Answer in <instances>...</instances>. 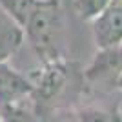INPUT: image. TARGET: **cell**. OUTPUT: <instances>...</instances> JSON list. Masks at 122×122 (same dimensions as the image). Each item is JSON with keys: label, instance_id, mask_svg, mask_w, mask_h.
Instances as JSON below:
<instances>
[{"label": "cell", "instance_id": "9a60e30c", "mask_svg": "<svg viewBox=\"0 0 122 122\" xmlns=\"http://www.w3.org/2000/svg\"><path fill=\"white\" fill-rule=\"evenodd\" d=\"M120 2H122V0H120Z\"/></svg>", "mask_w": 122, "mask_h": 122}, {"label": "cell", "instance_id": "52a82bcc", "mask_svg": "<svg viewBox=\"0 0 122 122\" xmlns=\"http://www.w3.org/2000/svg\"><path fill=\"white\" fill-rule=\"evenodd\" d=\"M36 5H38V0H0V9L15 22H18L22 27H25Z\"/></svg>", "mask_w": 122, "mask_h": 122}, {"label": "cell", "instance_id": "6da1fadb", "mask_svg": "<svg viewBox=\"0 0 122 122\" xmlns=\"http://www.w3.org/2000/svg\"><path fill=\"white\" fill-rule=\"evenodd\" d=\"M25 38L36 53L47 60H56V46L62 33V9L58 0H38L36 9L24 27Z\"/></svg>", "mask_w": 122, "mask_h": 122}, {"label": "cell", "instance_id": "4fadbf2b", "mask_svg": "<svg viewBox=\"0 0 122 122\" xmlns=\"http://www.w3.org/2000/svg\"><path fill=\"white\" fill-rule=\"evenodd\" d=\"M120 115H122V106H120Z\"/></svg>", "mask_w": 122, "mask_h": 122}, {"label": "cell", "instance_id": "3957f363", "mask_svg": "<svg viewBox=\"0 0 122 122\" xmlns=\"http://www.w3.org/2000/svg\"><path fill=\"white\" fill-rule=\"evenodd\" d=\"M33 97V82L7 62L0 64V104L29 100Z\"/></svg>", "mask_w": 122, "mask_h": 122}, {"label": "cell", "instance_id": "277c9868", "mask_svg": "<svg viewBox=\"0 0 122 122\" xmlns=\"http://www.w3.org/2000/svg\"><path fill=\"white\" fill-rule=\"evenodd\" d=\"M122 71V47L113 49H98L93 62L86 69V78L91 82H102V80H115Z\"/></svg>", "mask_w": 122, "mask_h": 122}, {"label": "cell", "instance_id": "7a4b0ae2", "mask_svg": "<svg viewBox=\"0 0 122 122\" xmlns=\"http://www.w3.org/2000/svg\"><path fill=\"white\" fill-rule=\"evenodd\" d=\"M93 42L98 49L122 46V2L111 0L107 7L91 20Z\"/></svg>", "mask_w": 122, "mask_h": 122}, {"label": "cell", "instance_id": "ba28073f", "mask_svg": "<svg viewBox=\"0 0 122 122\" xmlns=\"http://www.w3.org/2000/svg\"><path fill=\"white\" fill-rule=\"evenodd\" d=\"M0 118L2 122H38L29 100L0 104Z\"/></svg>", "mask_w": 122, "mask_h": 122}, {"label": "cell", "instance_id": "2e32d148", "mask_svg": "<svg viewBox=\"0 0 122 122\" xmlns=\"http://www.w3.org/2000/svg\"><path fill=\"white\" fill-rule=\"evenodd\" d=\"M120 47H122V46H120Z\"/></svg>", "mask_w": 122, "mask_h": 122}, {"label": "cell", "instance_id": "7c38bea8", "mask_svg": "<svg viewBox=\"0 0 122 122\" xmlns=\"http://www.w3.org/2000/svg\"><path fill=\"white\" fill-rule=\"evenodd\" d=\"M66 122H69V120H66ZM71 122H78V120H71Z\"/></svg>", "mask_w": 122, "mask_h": 122}, {"label": "cell", "instance_id": "8fae6325", "mask_svg": "<svg viewBox=\"0 0 122 122\" xmlns=\"http://www.w3.org/2000/svg\"><path fill=\"white\" fill-rule=\"evenodd\" d=\"M117 87L122 91V71H120V75H118V78H117Z\"/></svg>", "mask_w": 122, "mask_h": 122}, {"label": "cell", "instance_id": "9c48e42d", "mask_svg": "<svg viewBox=\"0 0 122 122\" xmlns=\"http://www.w3.org/2000/svg\"><path fill=\"white\" fill-rule=\"evenodd\" d=\"M71 2H73V9H75L76 15L82 20L91 22L97 15H100L106 9L111 0H71Z\"/></svg>", "mask_w": 122, "mask_h": 122}, {"label": "cell", "instance_id": "30bf717a", "mask_svg": "<svg viewBox=\"0 0 122 122\" xmlns=\"http://www.w3.org/2000/svg\"><path fill=\"white\" fill-rule=\"evenodd\" d=\"M78 122H122L120 111L113 113L102 107H84L76 115Z\"/></svg>", "mask_w": 122, "mask_h": 122}, {"label": "cell", "instance_id": "8992f818", "mask_svg": "<svg viewBox=\"0 0 122 122\" xmlns=\"http://www.w3.org/2000/svg\"><path fill=\"white\" fill-rule=\"evenodd\" d=\"M25 40V33L18 22L0 9V64H5Z\"/></svg>", "mask_w": 122, "mask_h": 122}, {"label": "cell", "instance_id": "5bb4252c", "mask_svg": "<svg viewBox=\"0 0 122 122\" xmlns=\"http://www.w3.org/2000/svg\"><path fill=\"white\" fill-rule=\"evenodd\" d=\"M0 122H2V118H0Z\"/></svg>", "mask_w": 122, "mask_h": 122}, {"label": "cell", "instance_id": "5b68a950", "mask_svg": "<svg viewBox=\"0 0 122 122\" xmlns=\"http://www.w3.org/2000/svg\"><path fill=\"white\" fill-rule=\"evenodd\" d=\"M67 78L66 67L58 58L56 60H49L44 64L42 71L38 73V76L31 78L33 82V95H38L42 98H53L56 97L60 89L64 87Z\"/></svg>", "mask_w": 122, "mask_h": 122}]
</instances>
